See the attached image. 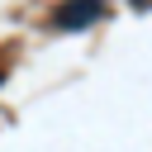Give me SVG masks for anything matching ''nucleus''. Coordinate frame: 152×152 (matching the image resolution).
Returning <instances> with one entry per match:
<instances>
[{"mask_svg": "<svg viewBox=\"0 0 152 152\" xmlns=\"http://www.w3.org/2000/svg\"><path fill=\"white\" fill-rule=\"evenodd\" d=\"M95 19H100V0H62L57 5V28H66V33H76Z\"/></svg>", "mask_w": 152, "mask_h": 152, "instance_id": "1", "label": "nucleus"}]
</instances>
